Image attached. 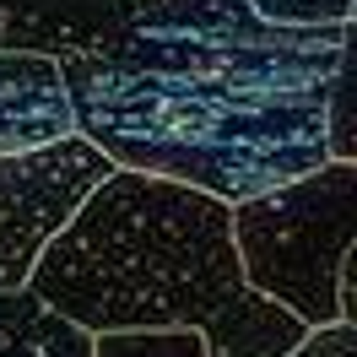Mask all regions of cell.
<instances>
[{
	"label": "cell",
	"instance_id": "ba28073f",
	"mask_svg": "<svg viewBox=\"0 0 357 357\" xmlns=\"http://www.w3.org/2000/svg\"><path fill=\"white\" fill-rule=\"evenodd\" d=\"M331 157L357 162V17L341 27V60L331 76Z\"/></svg>",
	"mask_w": 357,
	"mask_h": 357
},
{
	"label": "cell",
	"instance_id": "7c38bea8",
	"mask_svg": "<svg viewBox=\"0 0 357 357\" xmlns=\"http://www.w3.org/2000/svg\"><path fill=\"white\" fill-rule=\"evenodd\" d=\"M352 17H357V0H352Z\"/></svg>",
	"mask_w": 357,
	"mask_h": 357
},
{
	"label": "cell",
	"instance_id": "9c48e42d",
	"mask_svg": "<svg viewBox=\"0 0 357 357\" xmlns=\"http://www.w3.org/2000/svg\"><path fill=\"white\" fill-rule=\"evenodd\" d=\"M249 6L282 27H335L352 17V0H249Z\"/></svg>",
	"mask_w": 357,
	"mask_h": 357
},
{
	"label": "cell",
	"instance_id": "277c9868",
	"mask_svg": "<svg viewBox=\"0 0 357 357\" xmlns=\"http://www.w3.org/2000/svg\"><path fill=\"white\" fill-rule=\"evenodd\" d=\"M114 168L119 162L82 130L38 152H0V292L27 287L54 233Z\"/></svg>",
	"mask_w": 357,
	"mask_h": 357
},
{
	"label": "cell",
	"instance_id": "6da1fadb",
	"mask_svg": "<svg viewBox=\"0 0 357 357\" xmlns=\"http://www.w3.org/2000/svg\"><path fill=\"white\" fill-rule=\"evenodd\" d=\"M341 27H282L249 0H146L60 60L82 135L119 168L249 201L331 162Z\"/></svg>",
	"mask_w": 357,
	"mask_h": 357
},
{
	"label": "cell",
	"instance_id": "8fae6325",
	"mask_svg": "<svg viewBox=\"0 0 357 357\" xmlns=\"http://www.w3.org/2000/svg\"><path fill=\"white\" fill-rule=\"evenodd\" d=\"M341 319L357 325V244L347 249V266H341Z\"/></svg>",
	"mask_w": 357,
	"mask_h": 357
},
{
	"label": "cell",
	"instance_id": "52a82bcc",
	"mask_svg": "<svg viewBox=\"0 0 357 357\" xmlns=\"http://www.w3.org/2000/svg\"><path fill=\"white\" fill-rule=\"evenodd\" d=\"M98 357H211V341L195 325H130V331H98Z\"/></svg>",
	"mask_w": 357,
	"mask_h": 357
},
{
	"label": "cell",
	"instance_id": "8992f818",
	"mask_svg": "<svg viewBox=\"0 0 357 357\" xmlns=\"http://www.w3.org/2000/svg\"><path fill=\"white\" fill-rule=\"evenodd\" d=\"M0 357H98L92 331L44 303L33 287L0 292Z\"/></svg>",
	"mask_w": 357,
	"mask_h": 357
},
{
	"label": "cell",
	"instance_id": "7a4b0ae2",
	"mask_svg": "<svg viewBox=\"0 0 357 357\" xmlns=\"http://www.w3.org/2000/svg\"><path fill=\"white\" fill-rule=\"evenodd\" d=\"M27 287L92 335L195 325L211 357H287L314 331L303 314L249 287L233 201L141 168H114L92 190Z\"/></svg>",
	"mask_w": 357,
	"mask_h": 357
},
{
	"label": "cell",
	"instance_id": "5b68a950",
	"mask_svg": "<svg viewBox=\"0 0 357 357\" xmlns=\"http://www.w3.org/2000/svg\"><path fill=\"white\" fill-rule=\"evenodd\" d=\"M76 130L66 60L49 49H0V152H38Z\"/></svg>",
	"mask_w": 357,
	"mask_h": 357
},
{
	"label": "cell",
	"instance_id": "3957f363",
	"mask_svg": "<svg viewBox=\"0 0 357 357\" xmlns=\"http://www.w3.org/2000/svg\"><path fill=\"white\" fill-rule=\"evenodd\" d=\"M233 233L249 287L309 325L341 319V266L357 244V162L331 157L309 174L233 201Z\"/></svg>",
	"mask_w": 357,
	"mask_h": 357
},
{
	"label": "cell",
	"instance_id": "30bf717a",
	"mask_svg": "<svg viewBox=\"0 0 357 357\" xmlns=\"http://www.w3.org/2000/svg\"><path fill=\"white\" fill-rule=\"evenodd\" d=\"M287 357H357V325L352 319H335V325H314L303 335V347Z\"/></svg>",
	"mask_w": 357,
	"mask_h": 357
}]
</instances>
